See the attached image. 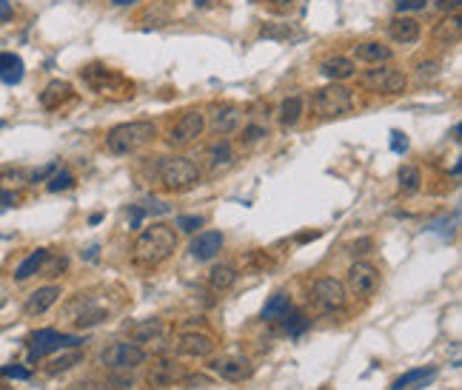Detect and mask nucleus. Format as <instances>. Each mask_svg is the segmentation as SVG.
<instances>
[{"label": "nucleus", "instance_id": "obj_28", "mask_svg": "<svg viewBox=\"0 0 462 390\" xmlns=\"http://www.w3.org/2000/svg\"><path fill=\"white\" fill-rule=\"evenodd\" d=\"M0 80H4L6 85H18L23 80V60L12 52L0 55Z\"/></svg>", "mask_w": 462, "mask_h": 390}, {"label": "nucleus", "instance_id": "obj_18", "mask_svg": "<svg viewBox=\"0 0 462 390\" xmlns=\"http://www.w3.org/2000/svg\"><path fill=\"white\" fill-rule=\"evenodd\" d=\"M57 299H60V285H43V288H37L34 293H29L26 305H23V314L26 316H43Z\"/></svg>", "mask_w": 462, "mask_h": 390}, {"label": "nucleus", "instance_id": "obj_41", "mask_svg": "<svg viewBox=\"0 0 462 390\" xmlns=\"http://www.w3.org/2000/svg\"><path fill=\"white\" fill-rule=\"evenodd\" d=\"M294 34V29L288 23H283V29H274V26H263L260 29V37H269V40H288Z\"/></svg>", "mask_w": 462, "mask_h": 390}, {"label": "nucleus", "instance_id": "obj_19", "mask_svg": "<svg viewBox=\"0 0 462 390\" xmlns=\"http://www.w3.org/2000/svg\"><path fill=\"white\" fill-rule=\"evenodd\" d=\"M320 74L331 83H343V80H351L357 74V63L346 55H334V57H325L320 63Z\"/></svg>", "mask_w": 462, "mask_h": 390}, {"label": "nucleus", "instance_id": "obj_42", "mask_svg": "<svg viewBox=\"0 0 462 390\" xmlns=\"http://www.w3.org/2000/svg\"><path fill=\"white\" fill-rule=\"evenodd\" d=\"M0 376H4V379H18V382H26V379H32V370H29V368H23V365H6L4 370H0Z\"/></svg>", "mask_w": 462, "mask_h": 390}, {"label": "nucleus", "instance_id": "obj_23", "mask_svg": "<svg viewBox=\"0 0 462 390\" xmlns=\"http://www.w3.org/2000/svg\"><path fill=\"white\" fill-rule=\"evenodd\" d=\"M74 97V89H72V83L66 80H52L43 92H40V106L49 109V111H57L60 106H66L69 100Z\"/></svg>", "mask_w": 462, "mask_h": 390}, {"label": "nucleus", "instance_id": "obj_58", "mask_svg": "<svg viewBox=\"0 0 462 390\" xmlns=\"http://www.w3.org/2000/svg\"><path fill=\"white\" fill-rule=\"evenodd\" d=\"M0 128H4V123H0Z\"/></svg>", "mask_w": 462, "mask_h": 390}, {"label": "nucleus", "instance_id": "obj_39", "mask_svg": "<svg viewBox=\"0 0 462 390\" xmlns=\"http://www.w3.org/2000/svg\"><path fill=\"white\" fill-rule=\"evenodd\" d=\"M60 271H66V256H46L43 268H40V274L43 277H60Z\"/></svg>", "mask_w": 462, "mask_h": 390}, {"label": "nucleus", "instance_id": "obj_21", "mask_svg": "<svg viewBox=\"0 0 462 390\" xmlns=\"http://www.w3.org/2000/svg\"><path fill=\"white\" fill-rule=\"evenodd\" d=\"M205 160H208V171H212V174L229 171V168L237 162V154H234L231 140H217V143H212V146H208V151H205Z\"/></svg>", "mask_w": 462, "mask_h": 390}, {"label": "nucleus", "instance_id": "obj_34", "mask_svg": "<svg viewBox=\"0 0 462 390\" xmlns=\"http://www.w3.org/2000/svg\"><path fill=\"white\" fill-rule=\"evenodd\" d=\"M160 336H163L160 319H146V322H137V325L132 328V339H135V342H154V339H160Z\"/></svg>", "mask_w": 462, "mask_h": 390}, {"label": "nucleus", "instance_id": "obj_31", "mask_svg": "<svg viewBox=\"0 0 462 390\" xmlns=\"http://www.w3.org/2000/svg\"><path fill=\"white\" fill-rule=\"evenodd\" d=\"M280 319H283V328H285V333H288L291 339H300V336L311 328V319H308L303 311H291V308H288Z\"/></svg>", "mask_w": 462, "mask_h": 390}, {"label": "nucleus", "instance_id": "obj_53", "mask_svg": "<svg viewBox=\"0 0 462 390\" xmlns=\"http://www.w3.org/2000/svg\"><path fill=\"white\" fill-rule=\"evenodd\" d=\"M97 251H100V248H97V245H92V248H89L86 253H83V256H86V259H92V263H95V259H97Z\"/></svg>", "mask_w": 462, "mask_h": 390}, {"label": "nucleus", "instance_id": "obj_4", "mask_svg": "<svg viewBox=\"0 0 462 390\" xmlns=\"http://www.w3.org/2000/svg\"><path fill=\"white\" fill-rule=\"evenodd\" d=\"M80 80L86 89H92L95 95H106V97H132L135 83L125 80L117 69H109L103 63H89L80 69Z\"/></svg>", "mask_w": 462, "mask_h": 390}, {"label": "nucleus", "instance_id": "obj_9", "mask_svg": "<svg viewBox=\"0 0 462 390\" xmlns=\"http://www.w3.org/2000/svg\"><path fill=\"white\" fill-rule=\"evenodd\" d=\"M100 362L109 370H135L146 362V351L137 342H114L100 354Z\"/></svg>", "mask_w": 462, "mask_h": 390}, {"label": "nucleus", "instance_id": "obj_56", "mask_svg": "<svg viewBox=\"0 0 462 390\" xmlns=\"http://www.w3.org/2000/svg\"><path fill=\"white\" fill-rule=\"evenodd\" d=\"M72 390H100V387H95V384H74Z\"/></svg>", "mask_w": 462, "mask_h": 390}, {"label": "nucleus", "instance_id": "obj_15", "mask_svg": "<svg viewBox=\"0 0 462 390\" xmlns=\"http://www.w3.org/2000/svg\"><path fill=\"white\" fill-rule=\"evenodd\" d=\"M177 354L180 356H189V359H208L215 354V339L208 333H183L180 342H177Z\"/></svg>", "mask_w": 462, "mask_h": 390}, {"label": "nucleus", "instance_id": "obj_25", "mask_svg": "<svg viewBox=\"0 0 462 390\" xmlns=\"http://www.w3.org/2000/svg\"><path fill=\"white\" fill-rule=\"evenodd\" d=\"M237 268L231 265V263H220V265H215L212 271H208V285H212V291L215 293H226V291H231L234 285H237Z\"/></svg>", "mask_w": 462, "mask_h": 390}, {"label": "nucleus", "instance_id": "obj_10", "mask_svg": "<svg viewBox=\"0 0 462 390\" xmlns=\"http://www.w3.org/2000/svg\"><path fill=\"white\" fill-rule=\"evenodd\" d=\"M203 132H205V114L197 111V109H189V111H183L180 120L172 125V132H169V137H165V143H169L172 148H183V146L200 140Z\"/></svg>", "mask_w": 462, "mask_h": 390}, {"label": "nucleus", "instance_id": "obj_49", "mask_svg": "<svg viewBox=\"0 0 462 390\" xmlns=\"http://www.w3.org/2000/svg\"><path fill=\"white\" fill-rule=\"evenodd\" d=\"M172 208L169 205H165V202H157V200H151L146 208H143V214H169Z\"/></svg>", "mask_w": 462, "mask_h": 390}, {"label": "nucleus", "instance_id": "obj_45", "mask_svg": "<svg viewBox=\"0 0 462 390\" xmlns=\"http://www.w3.org/2000/svg\"><path fill=\"white\" fill-rule=\"evenodd\" d=\"M391 151L394 154H405L408 151V137L402 132H391Z\"/></svg>", "mask_w": 462, "mask_h": 390}, {"label": "nucleus", "instance_id": "obj_2", "mask_svg": "<svg viewBox=\"0 0 462 390\" xmlns=\"http://www.w3.org/2000/svg\"><path fill=\"white\" fill-rule=\"evenodd\" d=\"M157 134V125L151 120H132V123H120L114 128H109L106 134V148L117 157L135 154L140 151L146 143H151Z\"/></svg>", "mask_w": 462, "mask_h": 390}, {"label": "nucleus", "instance_id": "obj_14", "mask_svg": "<svg viewBox=\"0 0 462 390\" xmlns=\"http://www.w3.org/2000/svg\"><path fill=\"white\" fill-rule=\"evenodd\" d=\"M223 242H226V237L220 231H200L191 239L189 253H191V259H197V263H212V259L223 251Z\"/></svg>", "mask_w": 462, "mask_h": 390}, {"label": "nucleus", "instance_id": "obj_27", "mask_svg": "<svg viewBox=\"0 0 462 390\" xmlns=\"http://www.w3.org/2000/svg\"><path fill=\"white\" fill-rule=\"evenodd\" d=\"M46 256H49V248H37V251H32L23 263L15 268V282H26V279H32L34 274H40V268H43V263H46Z\"/></svg>", "mask_w": 462, "mask_h": 390}, {"label": "nucleus", "instance_id": "obj_12", "mask_svg": "<svg viewBox=\"0 0 462 390\" xmlns=\"http://www.w3.org/2000/svg\"><path fill=\"white\" fill-rule=\"evenodd\" d=\"M69 319L74 328H95L109 319V308H103L95 296H77L69 305Z\"/></svg>", "mask_w": 462, "mask_h": 390}, {"label": "nucleus", "instance_id": "obj_46", "mask_svg": "<svg viewBox=\"0 0 462 390\" xmlns=\"http://www.w3.org/2000/svg\"><path fill=\"white\" fill-rule=\"evenodd\" d=\"M55 171H57V162H49V165H43L40 171H34V174H32L29 180H32V183H43L46 177H52V174H55Z\"/></svg>", "mask_w": 462, "mask_h": 390}, {"label": "nucleus", "instance_id": "obj_20", "mask_svg": "<svg viewBox=\"0 0 462 390\" xmlns=\"http://www.w3.org/2000/svg\"><path fill=\"white\" fill-rule=\"evenodd\" d=\"M180 379H183V370H180L175 362H169V359L154 362V365L149 368V373H146V382H149V387H154V390L172 387V384L180 382Z\"/></svg>", "mask_w": 462, "mask_h": 390}, {"label": "nucleus", "instance_id": "obj_8", "mask_svg": "<svg viewBox=\"0 0 462 390\" xmlns=\"http://www.w3.org/2000/svg\"><path fill=\"white\" fill-rule=\"evenodd\" d=\"M311 302L317 305V311H322V314L346 311V305H348V288L337 277H320L311 285Z\"/></svg>", "mask_w": 462, "mask_h": 390}, {"label": "nucleus", "instance_id": "obj_1", "mask_svg": "<svg viewBox=\"0 0 462 390\" xmlns=\"http://www.w3.org/2000/svg\"><path fill=\"white\" fill-rule=\"evenodd\" d=\"M177 251V234L165 223H151L146 231H140L135 248H132V263L143 271H151L163 265L165 259Z\"/></svg>", "mask_w": 462, "mask_h": 390}, {"label": "nucleus", "instance_id": "obj_50", "mask_svg": "<svg viewBox=\"0 0 462 390\" xmlns=\"http://www.w3.org/2000/svg\"><path fill=\"white\" fill-rule=\"evenodd\" d=\"M12 18V0H0V23H6Z\"/></svg>", "mask_w": 462, "mask_h": 390}, {"label": "nucleus", "instance_id": "obj_52", "mask_svg": "<svg viewBox=\"0 0 462 390\" xmlns=\"http://www.w3.org/2000/svg\"><path fill=\"white\" fill-rule=\"evenodd\" d=\"M371 245H374V242L365 237V239H360V242H354V245H351V248H354L351 253H368V248H371Z\"/></svg>", "mask_w": 462, "mask_h": 390}, {"label": "nucleus", "instance_id": "obj_26", "mask_svg": "<svg viewBox=\"0 0 462 390\" xmlns=\"http://www.w3.org/2000/svg\"><path fill=\"white\" fill-rule=\"evenodd\" d=\"M434 376H437V368H434V365H431V368H414V370L402 373L400 379H394L388 390H411V387H426V382H431Z\"/></svg>", "mask_w": 462, "mask_h": 390}, {"label": "nucleus", "instance_id": "obj_13", "mask_svg": "<svg viewBox=\"0 0 462 390\" xmlns=\"http://www.w3.org/2000/svg\"><path fill=\"white\" fill-rule=\"evenodd\" d=\"M240 117L243 114L234 103H217V106H212V114H208V120H205V128H212L217 137H229V134L237 132Z\"/></svg>", "mask_w": 462, "mask_h": 390}, {"label": "nucleus", "instance_id": "obj_32", "mask_svg": "<svg viewBox=\"0 0 462 390\" xmlns=\"http://www.w3.org/2000/svg\"><path fill=\"white\" fill-rule=\"evenodd\" d=\"M269 140V128L263 123H248L243 132H240V146L243 148H257Z\"/></svg>", "mask_w": 462, "mask_h": 390}, {"label": "nucleus", "instance_id": "obj_7", "mask_svg": "<svg viewBox=\"0 0 462 390\" xmlns=\"http://www.w3.org/2000/svg\"><path fill=\"white\" fill-rule=\"evenodd\" d=\"M360 85L365 92H374V95H386V97H397L408 89V74L388 66V63H380L374 69H365L360 74Z\"/></svg>", "mask_w": 462, "mask_h": 390}, {"label": "nucleus", "instance_id": "obj_40", "mask_svg": "<svg viewBox=\"0 0 462 390\" xmlns=\"http://www.w3.org/2000/svg\"><path fill=\"white\" fill-rule=\"evenodd\" d=\"M397 15H408V12H423L428 9V0H397L394 4Z\"/></svg>", "mask_w": 462, "mask_h": 390}, {"label": "nucleus", "instance_id": "obj_38", "mask_svg": "<svg viewBox=\"0 0 462 390\" xmlns=\"http://www.w3.org/2000/svg\"><path fill=\"white\" fill-rule=\"evenodd\" d=\"M203 225H205V216H200V214H183L175 220V228H180L183 234H197V228H203Z\"/></svg>", "mask_w": 462, "mask_h": 390}, {"label": "nucleus", "instance_id": "obj_5", "mask_svg": "<svg viewBox=\"0 0 462 390\" xmlns=\"http://www.w3.org/2000/svg\"><path fill=\"white\" fill-rule=\"evenodd\" d=\"M157 177H160L165 191L183 194V191H191L200 183V168H197L194 160H189L183 154H172V157H160Z\"/></svg>", "mask_w": 462, "mask_h": 390}, {"label": "nucleus", "instance_id": "obj_17", "mask_svg": "<svg viewBox=\"0 0 462 390\" xmlns=\"http://www.w3.org/2000/svg\"><path fill=\"white\" fill-rule=\"evenodd\" d=\"M419 34H423V26H419L416 18H408V15H394L388 20V37L394 43H402V46H411V43L419 40Z\"/></svg>", "mask_w": 462, "mask_h": 390}, {"label": "nucleus", "instance_id": "obj_24", "mask_svg": "<svg viewBox=\"0 0 462 390\" xmlns=\"http://www.w3.org/2000/svg\"><path fill=\"white\" fill-rule=\"evenodd\" d=\"M303 114H306V100H303L300 95L285 97V100L280 103V109H277V120H280L283 128H294V125L303 120Z\"/></svg>", "mask_w": 462, "mask_h": 390}, {"label": "nucleus", "instance_id": "obj_51", "mask_svg": "<svg viewBox=\"0 0 462 390\" xmlns=\"http://www.w3.org/2000/svg\"><path fill=\"white\" fill-rule=\"evenodd\" d=\"M9 205H15V194L0 186V208H9Z\"/></svg>", "mask_w": 462, "mask_h": 390}, {"label": "nucleus", "instance_id": "obj_11", "mask_svg": "<svg viewBox=\"0 0 462 390\" xmlns=\"http://www.w3.org/2000/svg\"><path fill=\"white\" fill-rule=\"evenodd\" d=\"M380 285H383L380 268L371 265V263H365V259H360V263H354V265L348 268V285H346V288H348L354 296L368 299V296H374L376 291H380Z\"/></svg>", "mask_w": 462, "mask_h": 390}, {"label": "nucleus", "instance_id": "obj_44", "mask_svg": "<svg viewBox=\"0 0 462 390\" xmlns=\"http://www.w3.org/2000/svg\"><path fill=\"white\" fill-rule=\"evenodd\" d=\"M440 74V66L434 60H423V63H416V77L419 80H434Z\"/></svg>", "mask_w": 462, "mask_h": 390}, {"label": "nucleus", "instance_id": "obj_3", "mask_svg": "<svg viewBox=\"0 0 462 390\" xmlns=\"http://www.w3.org/2000/svg\"><path fill=\"white\" fill-rule=\"evenodd\" d=\"M308 106H311V114H317L320 120H334V117H346L357 109V95L343 83H328L308 97Z\"/></svg>", "mask_w": 462, "mask_h": 390}, {"label": "nucleus", "instance_id": "obj_43", "mask_svg": "<svg viewBox=\"0 0 462 390\" xmlns=\"http://www.w3.org/2000/svg\"><path fill=\"white\" fill-rule=\"evenodd\" d=\"M0 183H12V186H20V183H29V174L23 168H9V171H4V174H0Z\"/></svg>", "mask_w": 462, "mask_h": 390}, {"label": "nucleus", "instance_id": "obj_54", "mask_svg": "<svg viewBox=\"0 0 462 390\" xmlns=\"http://www.w3.org/2000/svg\"><path fill=\"white\" fill-rule=\"evenodd\" d=\"M191 4H194L197 9H205V6H212V4H215V0H191Z\"/></svg>", "mask_w": 462, "mask_h": 390}, {"label": "nucleus", "instance_id": "obj_48", "mask_svg": "<svg viewBox=\"0 0 462 390\" xmlns=\"http://www.w3.org/2000/svg\"><path fill=\"white\" fill-rule=\"evenodd\" d=\"M263 4H269L271 12H288L294 6V0H263Z\"/></svg>", "mask_w": 462, "mask_h": 390}, {"label": "nucleus", "instance_id": "obj_57", "mask_svg": "<svg viewBox=\"0 0 462 390\" xmlns=\"http://www.w3.org/2000/svg\"><path fill=\"white\" fill-rule=\"evenodd\" d=\"M4 305H6V291L0 288V308H4Z\"/></svg>", "mask_w": 462, "mask_h": 390}, {"label": "nucleus", "instance_id": "obj_6", "mask_svg": "<svg viewBox=\"0 0 462 390\" xmlns=\"http://www.w3.org/2000/svg\"><path fill=\"white\" fill-rule=\"evenodd\" d=\"M83 342H86L83 336H77V333H60V330H55V328L34 330L32 339H29V354H26V359H29V365H34V362H40L43 356H49V354L74 351V348H80Z\"/></svg>", "mask_w": 462, "mask_h": 390}, {"label": "nucleus", "instance_id": "obj_33", "mask_svg": "<svg viewBox=\"0 0 462 390\" xmlns=\"http://www.w3.org/2000/svg\"><path fill=\"white\" fill-rule=\"evenodd\" d=\"M288 308H291V296H288V293H274V296L266 302V305H263V314H260V316H263L266 322H271V319H280Z\"/></svg>", "mask_w": 462, "mask_h": 390}, {"label": "nucleus", "instance_id": "obj_37", "mask_svg": "<svg viewBox=\"0 0 462 390\" xmlns=\"http://www.w3.org/2000/svg\"><path fill=\"white\" fill-rule=\"evenodd\" d=\"M74 186V177H72V171H55V174L49 177V183H46V188L52 191V194H60V191H69Z\"/></svg>", "mask_w": 462, "mask_h": 390}, {"label": "nucleus", "instance_id": "obj_16", "mask_svg": "<svg viewBox=\"0 0 462 390\" xmlns=\"http://www.w3.org/2000/svg\"><path fill=\"white\" fill-rule=\"evenodd\" d=\"M208 370L215 376L226 379V382H243L251 376V365L240 356H220V359H212L208 362Z\"/></svg>", "mask_w": 462, "mask_h": 390}, {"label": "nucleus", "instance_id": "obj_22", "mask_svg": "<svg viewBox=\"0 0 462 390\" xmlns=\"http://www.w3.org/2000/svg\"><path fill=\"white\" fill-rule=\"evenodd\" d=\"M354 57L368 63V66H380V63H388L394 57L391 46H386L383 40H362L354 46Z\"/></svg>", "mask_w": 462, "mask_h": 390}, {"label": "nucleus", "instance_id": "obj_35", "mask_svg": "<svg viewBox=\"0 0 462 390\" xmlns=\"http://www.w3.org/2000/svg\"><path fill=\"white\" fill-rule=\"evenodd\" d=\"M80 362H83V354L74 348L72 354H63V356L52 359V362H49V368H46V373H49V376H60V373L72 370V368H74V365H80Z\"/></svg>", "mask_w": 462, "mask_h": 390}, {"label": "nucleus", "instance_id": "obj_30", "mask_svg": "<svg viewBox=\"0 0 462 390\" xmlns=\"http://www.w3.org/2000/svg\"><path fill=\"white\" fill-rule=\"evenodd\" d=\"M397 180H400V191L405 194V197H411V194H416L419 188H423V171H419L416 165H402L400 168V174H397Z\"/></svg>", "mask_w": 462, "mask_h": 390}, {"label": "nucleus", "instance_id": "obj_36", "mask_svg": "<svg viewBox=\"0 0 462 390\" xmlns=\"http://www.w3.org/2000/svg\"><path fill=\"white\" fill-rule=\"evenodd\" d=\"M132 387H135V382H132L129 370H111L100 390H132Z\"/></svg>", "mask_w": 462, "mask_h": 390}, {"label": "nucleus", "instance_id": "obj_47", "mask_svg": "<svg viewBox=\"0 0 462 390\" xmlns=\"http://www.w3.org/2000/svg\"><path fill=\"white\" fill-rule=\"evenodd\" d=\"M437 9L442 15H459V0H437Z\"/></svg>", "mask_w": 462, "mask_h": 390}, {"label": "nucleus", "instance_id": "obj_55", "mask_svg": "<svg viewBox=\"0 0 462 390\" xmlns=\"http://www.w3.org/2000/svg\"><path fill=\"white\" fill-rule=\"evenodd\" d=\"M114 6H132V4H137V0H111Z\"/></svg>", "mask_w": 462, "mask_h": 390}, {"label": "nucleus", "instance_id": "obj_29", "mask_svg": "<svg viewBox=\"0 0 462 390\" xmlns=\"http://www.w3.org/2000/svg\"><path fill=\"white\" fill-rule=\"evenodd\" d=\"M459 32H462L459 15H448V18L434 29V40L442 43V46H454V43L459 40Z\"/></svg>", "mask_w": 462, "mask_h": 390}]
</instances>
